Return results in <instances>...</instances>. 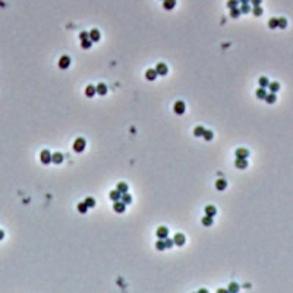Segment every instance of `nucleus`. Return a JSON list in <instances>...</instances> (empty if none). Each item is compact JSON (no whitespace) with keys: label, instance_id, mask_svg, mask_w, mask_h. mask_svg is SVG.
<instances>
[{"label":"nucleus","instance_id":"1","mask_svg":"<svg viewBox=\"0 0 293 293\" xmlns=\"http://www.w3.org/2000/svg\"><path fill=\"white\" fill-rule=\"evenodd\" d=\"M40 159H41V161H43L44 164L51 163V152H50L49 150H43L41 154H40Z\"/></svg>","mask_w":293,"mask_h":293},{"label":"nucleus","instance_id":"2","mask_svg":"<svg viewBox=\"0 0 293 293\" xmlns=\"http://www.w3.org/2000/svg\"><path fill=\"white\" fill-rule=\"evenodd\" d=\"M85 139L84 138H76V141L73 142V150L76 151V152H81V151H84V148H85Z\"/></svg>","mask_w":293,"mask_h":293},{"label":"nucleus","instance_id":"3","mask_svg":"<svg viewBox=\"0 0 293 293\" xmlns=\"http://www.w3.org/2000/svg\"><path fill=\"white\" fill-rule=\"evenodd\" d=\"M155 72H157V75H167L169 67H167L166 63H157V66H155Z\"/></svg>","mask_w":293,"mask_h":293},{"label":"nucleus","instance_id":"4","mask_svg":"<svg viewBox=\"0 0 293 293\" xmlns=\"http://www.w3.org/2000/svg\"><path fill=\"white\" fill-rule=\"evenodd\" d=\"M157 237H159L160 240H164L166 237H169V229L164 227V226L159 227V229H157Z\"/></svg>","mask_w":293,"mask_h":293},{"label":"nucleus","instance_id":"5","mask_svg":"<svg viewBox=\"0 0 293 293\" xmlns=\"http://www.w3.org/2000/svg\"><path fill=\"white\" fill-rule=\"evenodd\" d=\"M173 110H174V113H176V115H183V111H185V103H183V101H180V100L176 101Z\"/></svg>","mask_w":293,"mask_h":293},{"label":"nucleus","instance_id":"6","mask_svg":"<svg viewBox=\"0 0 293 293\" xmlns=\"http://www.w3.org/2000/svg\"><path fill=\"white\" fill-rule=\"evenodd\" d=\"M69 65H71V59H69V56H62V57H60V60H59V66L62 67V69H66V67H69Z\"/></svg>","mask_w":293,"mask_h":293},{"label":"nucleus","instance_id":"7","mask_svg":"<svg viewBox=\"0 0 293 293\" xmlns=\"http://www.w3.org/2000/svg\"><path fill=\"white\" fill-rule=\"evenodd\" d=\"M88 35H89V40H91V41H98L100 37H101V34H100V31H98L97 28L91 30V31L88 32Z\"/></svg>","mask_w":293,"mask_h":293},{"label":"nucleus","instance_id":"8","mask_svg":"<svg viewBox=\"0 0 293 293\" xmlns=\"http://www.w3.org/2000/svg\"><path fill=\"white\" fill-rule=\"evenodd\" d=\"M63 160H65V157H63L62 152H53V154H51V161H53V163L60 164Z\"/></svg>","mask_w":293,"mask_h":293},{"label":"nucleus","instance_id":"9","mask_svg":"<svg viewBox=\"0 0 293 293\" xmlns=\"http://www.w3.org/2000/svg\"><path fill=\"white\" fill-rule=\"evenodd\" d=\"M185 236L182 235V233H176L174 235V237H173V243H176V245H179V246H182L183 243H185Z\"/></svg>","mask_w":293,"mask_h":293},{"label":"nucleus","instance_id":"10","mask_svg":"<svg viewBox=\"0 0 293 293\" xmlns=\"http://www.w3.org/2000/svg\"><path fill=\"white\" fill-rule=\"evenodd\" d=\"M125 208H126V204H123L122 201H116L115 205H113V210H115L116 213H123Z\"/></svg>","mask_w":293,"mask_h":293},{"label":"nucleus","instance_id":"11","mask_svg":"<svg viewBox=\"0 0 293 293\" xmlns=\"http://www.w3.org/2000/svg\"><path fill=\"white\" fill-rule=\"evenodd\" d=\"M215 188H217L218 191L226 189V188H227V180H226V179H217V182H215Z\"/></svg>","mask_w":293,"mask_h":293},{"label":"nucleus","instance_id":"12","mask_svg":"<svg viewBox=\"0 0 293 293\" xmlns=\"http://www.w3.org/2000/svg\"><path fill=\"white\" fill-rule=\"evenodd\" d=\"M249 155V151L246 148H237L236 150V157L237 159H246V157Z\"/></svg>","mask_w":293,"mask_h":293},{"label":"nucleus","instance_id":"13","mask_svg":"<svg viewBox=\"0 0 293 293\" xmlns=\"http://www.w3.org/2000/svg\"><path fill=\"white\" fill-rule=\"evenodd\" d=\"M116 191L122 195V194H126L128 192V183L126 182H119L117 186H116Z\"/></svg>","mask_w":293,"mask_h":293},{"label":"nucleus","instance_id":"14","mask_svg":"<svg viewBox=\"0 0 293 293\" xmlns=\"http://www.w3.org/2000/svg\"><path fill=\"white\" fill-rule=\"evenodd\" d=\"M229 293H239V290H240V287H239V284L236 283V281H232L230 284H229V287L226 289Z\"/></svg>","mask_w":293,"mask_h":293},{"label":"nucleus","instance_id":"15","mask_svg":"<svg viewBox=\"0 0 293 293\" xmlns=\"http://www.w3.org/2000/svg\"><path fill=\"white\" fill-rule=\"evenodd\" d=\"M215 214H217V208H215L214 205H207V207H205V215L214 217Z\"/></svg>","mask_w":293,"mask_h":293},{"label":"nucleus","instance_id":"16","mask_svg":"<svg viewBox=\"0 0 293 293\" xmlns=\"http://www.w3.org/2000/svg\"><path fill=\"white\" fill-rule=\"evenodd\" d=\"M95 93L100 94V95H106V94H107V86H106L104 84H98V85L95 86Z\"/></svg>","mask_w":293,"mask_h":293},{"label":"nucleus","instance_id":"17","mask_svg":"<svg viewBox=\"0 0 293 293\" xmlns=\"http://www.w3.org/2000/svg\"><path fill=\"white\" fill-rule=\"evenodd\" d=\"M236 167L237 169H246L248 167L246 159H236Z\"/></svg>","mask_w":293,"mask_h":293},{"label":"nucleus","instance_id":"18","mask_svg":"<svg viewBox=\"0 0 293 293\" xmlns=\"http://www.w3.org/2000/svg\"><path fill=\"white\" fill-rule=\"evenodd\" d=\"M85 95H86V97H93V95H95V86L88 85V86L85 88Z\"/></svg>","mask_w":293,"mask_h":293},{"label":"nucleus","instance_id":"19","mask_svg":"<svg viewBox=\"0 0 293 293\" xmlns=\"http://www.w3.org/2000/svg\"><path fill=\"white\" fill-rule=\"evenodd\" d=\"M120 201L123 202V204H130V202H132V196H130L128 192H126V194H122V195H120Z\"/></svg>","mask_w":293,"mask_h":293},{"label":"nucleus","instance_id":"20","mask_svg":"<svg viewBox=\"0 0 293 293\" xmlns=\"http://www.w3.org/2000/svg\"><path fill=\"white\" fill-rule=\"evenodd\" d=\"M145 76H147V79L154 81V79L157 78V72H155V69H148V71H147V73H145Z\"/></svg>","mask_w":293,"mask_h":293},{"label":"nucleus","instance_id":"21","mask_svg":"<svg viewBox=\"0 0 293 293\" xmlns=\"http://www.w3.org/2000/svg\"><path fill=\"white\" fill-rule=\"evenodd\" d=\"M84 204H85L88 208H93V207H95V199L91 198V196H88V198L84 201Z\"/></svg>","mask_w":293,"mask_h":293},{"label":"nucleus","instance_id":"22","mask_svg":"<svg viewBox=\"0 0 293 293\" xmlns=\"http://www.w3.org/2000/svg\"><path fill=\"white\" fill-rule=\"evenodd\" d=\"M268 86H270V89H271V93H273V94H276L279 89H280V84H279V82H270Z\"/></svg>","mask_w":293,"mask_h":293},{"label":"nucleus","instance_id":"23","mask_svg":"<svg viewBox=\"0 0 293 293\" xmlns=\"http://www.w3.org/2000/svg\"><path fill=\"white\" fill-rule=\"evenodd\" d=\"M204 130H205V128H204V126L198 125V126L194 129V135H195V137H202V133H204Z\"/></svg>","mask_w":293,"mask_h":293},{"label":"nucleus","instance_id":"24","mask_svg":"<svg viewBox=\"0 0 293 293\" xmlns=\"http://www.w3.org/2000/svg\"><path fill=\"white\" fill-rule=\"evenodd\" d=\"M242 13H248V12H251V8H249V5H248V2L246 0H242V8L239 9Z\"/></svg>","mask_w":293,"mask_h":293},{"label":"nucleus","instance_id":"25","mask_svg":"<svg viewBox=\"0 0 293 293\" xmlns=\"http://www.w3.org/2000/svg\"><path fill=\"white\" fill-rule=\"evenodd\" d=\"M202 137L205 138V141H211V139H213V137H214V133H213V130L205 129V130H204V133H202Z\"/></svg>","mask_w":293,"mask_h":293},{"label":"nucleus","instance_id":"26","mask_svg":"<svg viewBox=\"0 0 293 293\" xmlns=\"http://www.w3.org/2000/svg\"><path fill=\"white\" fill-rule=\"evenodd\" d=\"M255 94H257L258 98H265V95H267V89H265V88H258L257 91H255Z\"/></svg>","mask_w":293,"mask_h":293},{"label":"nucleus","instance_id":"27","mask_svg":"<svg viewBox=\"0 0 293 293\" xmlns=\"http://www.w3.org/2000/svg\"><path fill=\"white\" fill-rule=\"evenodd\" d=\"M91 46H93V41L89 40V38H86V40H82V41H81V47H82V49H89Z\"/></svg>","mask_w":293,"mask_h":293},{"label":"nucleus","instance_id":"28","mask_svg":"<svg viewBox=\"0 0 293 293\" xmlns=\"http://www.w3.org/2000/svg\"><path fill=\"white\" fill-rule=\"evenodd\" d=\"M276 98H277V97H276V94H273V93H267V95H265V98H264V100H265L267 103H274V101H276Z\"/></svg>","mask_w":293,"mask_h":293},{"label":"nucleus","instance_id":"29","mask_svg":"<svg viewBox=\"0 0 293 293\" xmlns=\"http://www.w3.org/2000/svg\"><path fill=\"white\" fill-rule=\"evenodd\" d=\"M174 5H176L174 0H164V3H163V6H164L166 9H173Z\"/></svg>","mask_w":293,"mask_h":293},{"label":"nucleus","instance_id":"30","mask_svg":"<svg viewBox=\"0 0 293 293\" xmlns=\"http://www.w3.org/2000/svg\"><path fill=\"white\" fill-rule=\"evenodd\" d=\"M277 27L286 28V27H287V19H286V18H279V19H277Z\"/></svg>","mask_w":293,"mask_h":293},{"label":"nucleus","instance_id":"31","mask_svg":"<svg viewBox=\"0 0 293 293\" xmlns=\"http://www.w3.org/2000/svg\"><path fill=\"white\" fill-rule=\"evenodd\" d=\"M110 199H113L115 202H116V201H120V194H119L117 191H111V192H110Z\"/></svg>","mask_w":293,"mask_h":293},{"label":"nucleus","instance_id":"32","mask_svg":"<svg viewBox=\"0 0 293 293\" xmlns=\"http://www.w3.org/2000/svg\"><path fill=\"white\" fill-rule=\"evenodd\" d=\"M258 82H259V88H265V86H268V84H270V81H268L265 76H261Z\"/></svg>","mask_w":293,"mask_h":293},{"label":"nucleus","instance_id":"33","mask_svg":"<svg viewBox=\"0 0 293 293\" xmlns=\"http://www.w3.org/2000/svg\"><path fill=\"white\" fill-rule=\"evenodd\" d=\"M202 224H204V226H211V224H213V217L204 215V218H202Z\"/></svg>","mask_w":293,"mask_h":293},{"label":"nucleus","instance_id":"34","mask_svg":"<svg viewBox=\"0 0 293 293\" xmlns=\"http://www.w3.org/2000/svg\"><path fill=\"white\" fill-rule=\"evenodd\" d=\"M78 211L82 213V214H85V213L88 211V207L84 204V202H79V204H78Z\"/></svg>","mask_w":293,"mask_h":293},{"label":"nucleus","instance_id":"35","mask_svg":"<svg viewBox=\"0 0 293 293\" xmlns=\"http://www.w3.org/2000/svg\"><path fill=\"white\" fill-rule=\"evenodd\" d=\"M155 248L159 251H163V249H166V246H164V240H157V243H155Z\"/></svg>","mask_w":293,"mask_h":293},{"label":"nucleus","instance_id":"36","mask_svg":"<svg viewBox=\"0 0 293 293\" xmlns=\"http://www.w3.org/2000/svg\"><path fill=\"white\" fill-rule=\"evenodd\" d=\"M268 27L270 28H276L277 27V18H271L268 21Z\"/></svg>","mask_w":293,"mask_h":293},{"label":"nucleus","instance_id":"37","mask_svg":"<svg viewBox=\"0 0 293 293\" xmlns=\"http://www.w3.org/2000/svg\"><path fill=\"white\" fill-rule=\"evenodd\" d=\"M237 0H230V2H227V6L230 8V9H236L237 8Z\"/></svg>","mask_w":293,"mask_h":293},{"label":"nucleus","instance_id":"38","mask_svg":"<svg viewBox=\"0 0 293 293\" xmlns=\"http://www.w3.org/2000/svg\"><path fill=\"white\" fill-rule=\"evenodd\" d=\"M173 245H174V243H173V239H170V237H166V239H164V246H166V248H172Z\"/></svg>","mask_w":293,"mask_h":293},{"label":"nucleus","instance_id":"39","mask_svg":"<svg viewBox=\"0 0 293 293\" xmlns=\"http://www.w3.org/2000/svg\"><path fill=\"white\" fill-rule=\"evenodd\" d=\"M239 15H240V10H239L237 8H236V9H232V10H230V16H232V18H237Z\"/></svg>","mask_w":293,"mask_h":293},{"label":"nucleus","instance_id":"40","mask_svg":"<svg viewBox=\"0 0 293 293\" xmlns=\"http://www.w3.org/2000/svg\"><path fill=\"white\" fill-rule=\"evenodd\" d=\"M252 12H254V15H257V16H259L261 13H262V9L259 8V6H257V8H254L252 9Z\"/></svg>","mask_w":293,"mask_h":293},{"label":"nucleus","instance_id":"41","mask_svg":"<svg viewBox=\"0 0 293 293\" xmlns=\"http://www.w3.org/2000/svg\"><path fill=\"white\" fill-rule=\"evenodd\" d=\"M79 38H81V41H82V40H86V38H89V35H88V32H86V31H82V32L79 34Z\"/></svg>","mask_w":293,"mask_h":293},{"label":"nucleus","instance_id":"42","mask_svg":"<svg viewBox=\"0 0 293 293\" xmlns=\"http://www.w3.org/2000/svg\"><path fill=\"white\" fill-rule=\"evenodd\" d=\"M252 5L257 8V6H259L261 5V0H252Z\"/></svg>","mask_w":293,"mask_h":293},{"label":"nucleus","instance_id":"43","mask_svg":"<svg viewBox=\"0 0 293 293\" xmlns=\"http://www.w3.org/2000/svg\"><path fill=\"white\" fill-rule=\"evenodd\" d=\"M196 293H208V290H207V289H199Z\"/></svg>","mask_w":293,"mask_h":293},{"label":"nucleus","instance_id":"44","mask_svg":"<svg viewBox=\"0 0 293 293\" xmlns=\"http://www.w3.org/2000/svg\"><path fill=\"white\" fill-rule=\"evenodd\" d=\"M217 293H229V292H227L226 289H218V290H217Z\"/></svg>","mask_w":293,"mask_h":293},{"label":"nucleus","instance_id":"45","mask_svg":"<svg viewBox=\"0 0 293 293\" xmlns=\"http://www.w3.org/2000/svg\"><path fill=\"white\" fill-rule=\"evenodd\" d=\"M3 237H5V232H3V230H0V240H2Z\"/></svg>","mask_w":293,"mask_h":293}]
</instances>
